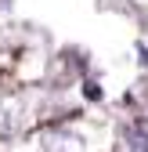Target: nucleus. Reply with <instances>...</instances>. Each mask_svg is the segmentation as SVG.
<instances>
[{
    "mask_svg": "<svg viewBox=\"0 0 148 152\" xmlns=\"http://www.w3.org/2000/svg\"><path fill=\"white\" fill-rule=\"evenodd\" d=\"M18 123H22V98L18 94H4L0 98V138H11Z\"/></svg>",
    "mask_w": 148,
    "mask_h": 152,
    "instance_id": "1",
    "label": "nucleus"
},
{
    "mask_svg": "<svg viewBox=\"0 0 148 152\" xmlns=\"http://www.w3.org/2000/svg\"><path fill=\"white\" fill-rule=\"evenodd\" d=\"M44 152H83V138L72 130H51L44 138Z\"/></svg>",
    "mask_w": 148,
    "mask_h": 152,
    "instance_id": "2",
    "label": "nucleus"
},
{
    "mask_svg": "<svg viewBox=\"0 0 148 152\" xmlns=\"http://www.w3.org/2000/svg\"><path fill=\"white\" fill-rule=\"evenodd\" d=\"M123 152H148V127L130 123L123 130Z\"/></svg>",
    "mask_w": 148,
    "mask_h": 152,
    "instance_id": "3",
    "label": "nucleus"
}]
</instances>
